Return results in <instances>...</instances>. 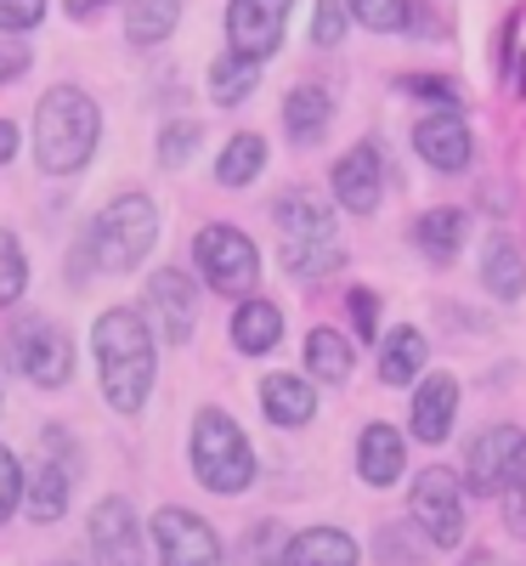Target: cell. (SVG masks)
Instances as JSON below:
<instances>
[{
    "label": "cell",
    "instance_id": "cell-1",
    "mask_svg": "<svg viewBox=\"0 0 526 566\" xmlns=\"http://www.w3.org/2000/svg\"><path fill=\"white\" fill-rule=\"evenodd\" d=\"M91 346H97V380L108 408L119 413H141L154 391V335H148V317H136L130 306H114L97 317L91 328Z\"/></svg>",
    "mask_w": 526,
    "mask_h": 566
},
{
    "label": "cell",
    "instance_id": "cell-2",
    "mask_svg": "<svg viewBox=\"0 0 526 566\" xmlns=\"http://www.w3.org/2000/svg\"><path fill=\"white\" fill-rule=\"evenodd\" d=\"M97 136H103V114L97 103L74 85L45 91L40 108H34V159L45 176H74L91 154H97Z\"/></svg>",
    "mask_w": 526,
    "mask_h": 566
},
{
    "label": "cell",
    "instance_id": "cell-3",
    "mask_svg": "<svg viewBox=\"0 0 526 566\" xmlns=\"http://www.w3.org/2000/svg\"><path fill=\"white\" fill-rule=\"evenodd\" d=\"M277 232H283V266L295 277H323L340 266V244H334V210L312 187L277 199Z\"/></svg>",
    "mask_w": 526,
    "mask_h": 566
},
{
    "label": "cell",
    "instance_id": "cell-4",
    "mask_svg": "<svg viewBox=\"0 0 526 566\" xmlns=\"http://www.w3.org/2000/svg\"><path fill=\"white\" fill-rule=\"evenodd\" d=\"M193 476L210 493H244L255 482V448L250 437L232 424V413L204 408L193 419Z\"/></svg>",
    "mask_w": 526,
    "mask_h": 566
},
{
    "label": "cell",
    "instance_id": "cell-5",
    "mask_svg": "<svg viewBox=\"0 0 526 566\" xmlns=\"http://www.w3.org/2000/svg\"><path fill=\"white\" fill-rule=\"evenodd\" d=\"M154 239H159V210L141 193H119L97 221H91V255H97L103 272H136L148 261Z\"/></svg>",
    "mask_w": 526,
    "mask_h": 566
},
{
    "label": "cell",
    "instance_id": "cell-6",
    "mask_svg": "<svg viewBox=\"0 0 526 566\" xmlns=\"http://www.w3.org/2000/svg\"><path fill=\"white\" fill-rule=\"evenodd\" d=\"M7 363L23 380H34L40 391H57L74 374V340L52 317H18V328L7 335Z\"/></svg>",
    "mask_w": 526,
    "mask_h": 566
},
{
    "label": "cell",
    "instance_id": "cell-7",
    "mask_svg": "<svg viewBox=\"0 0 526 566\" xmlns=\"http://www.w3.org/2000/svg\"><path fill=\"white\" fill-rule=\"evenodd\" d=\"M193 255H199V272L215 295H232V301H244L255 290V277H261V250L244 239L238 227L215 221V227H199V239H193Z\"/></svg>",
    "mask_w": 526,
    "mask_h": 566
},
{
    "label": "cell",
    "instance_id": "cell-8",
    "mask_svg": "<svg viewBox=\"0 0 526 566\" xmlns=\"http://www.w3.org/2000/svg\"><path fill=\"white\" fill-rule=\"evenodd\" d=\"M408 510H413V527L424 533L430 549H453L464 538V482L448 464L419 470L413 493H408Z\"/></svg>",
    "mask_w": 526,
    "mask_h": 566
},
{
    "label": "cell",
    "instance_id": "cell-9",
    "mask_svg": "<svg viewBox=\"0 0 526 566\" xmlns=\"http://www.w3.org/2000/svg\"><path fill=\"white\" fill-rule=\"evenodd\" d=\"M520 476H526V431H520V424H493V431H482L470 442L464 488L475 499H498Z\"/></svg>",
    "mask_w": 526,
    "mask_h": 566
},
{
    "label": "cell",
    "instance_id": "cell-10",
    "mask_svg": "<svg viewBox=\"0 0 526 566\" xmlns=\"http://www.w3.org/2000/svg\"><path fill=\"white\" fill-rule=\"evenodd\" d=\"M290 7L295 0H227V45L250 63H266L283 45Z\"/></svg>",
    "mask_w": 526,
    "mask_h": 566
},
{
    "label": "cell",
    "instance_id": "cell-11",
    "mask_svg": "<svg viewBox=\"0 0 526 566\" xmlns=\"http://www.w3.org/2000/svg\"><path fill=\"white\" fill-rule=\"evenodd\" d=\"M154 549H159V566H221V538L210 522L187 515L176 504L154 510Z\"/></svg>",
    "mask_w": 526,
    "mask_h": 566
},
{
    "label": "cell",
    "instance_id": "cell-12",
    "mask_svg": "<svg viewBox=\"0 0 526 566\" xmlns=\"http://www.w3.org/2000/svg\"><path fill=\"white\" fill-rule=\"evenodd\" d=\"M148 312H154L159 335L170 346H187V340H193V323H199V290H193V277H187V272H154Z\"/></svg>",
    "mask_w": 526,
    "mask_h": 566
},
{
    "label": "cell",
    "instance_id": "cell-13",
    "mask_svg": "<svg viewBox=\"0 0 526 566\" xmlns=\"http://www.w3.org/2000/svg\"><path fill=\"white\" fill-rule=\"evenodd\" d=\"M334 199H340L351 216H374L379 210V193H386V170H379V148L374 142H357V148L334 165Z\"/></svg>",
    "mask_w": 526,
    "mask_h": 566
},
{
    "label": "cell",
    "instance_id": "cell-14",
    "mask_svg": "<svg viewBox=\"0 0 526 566\" xmlns=\"http://www.w3.org/2000/svg\"><path fill=\"white\" fill-rule=\"evenodd\" d=\"M413 148H419V159L430 170H464L470 154H475V142H470V125L453 108H442V114H424L413 125Z\"/></svg>",
    "mask_w": 526,
    "mask_h": 566
},
{
    "label": "cell",
    "instance_id": "cell-15",
    "mask_svg": "<svg viewBox=\"0 0 526 566\" xmlns=\"http://www.w3.org/2000/svg\"><path fill=\"white\" fill-rule=\"evenodd\" d=\"M459 419V380L453 374H424L419 391H413V413H408V431L419 442H448Z\"/></svg>",
    "mask_w": 526,
    "mask_h": 566
},
{
    "label": "cell",
    "instance_id": "cell-16",
    "mask_svg": "<svg viewBox=\"0 0 526 566\" xmlns=\"http://www.w3.org/2000/svg\"><path fill=\"white\" fill-rule=\"evenodd\" d=\"M91 544H97L103 566H141V538H136V515L125 499H103L91 510Z\"/></svg>",
    "mask_w": 526,
    "mask_h": 566
},
{
    "label": "cell",
    "instance_id": "cell-17",
    "mask_svg": "<svg viewBox=\"0 0 526 566\" xmlns=\"http://www.w3.org/2000/svg\"><path fill=\"white\" fill-rule=\"evenodd\" d=\"M74 476H80L74 453H52V459H45V464H40V476H34V488L23 493V510H29V522H40V527L63 522V510H69V493H74Z\"/></svg>",
    "mask_w": 526,
    "mask_h": 566
},
{
    "label": "cell",
    "instance_id": "cell-18",
    "mask_svg": "<svg viewBox=\"0 0 526 566\" xmlns=\"http://www.w3.org/2000/svg\"><path fill=\"white\" fill-rule=\"evenodd\" d=\"M402 464H408V448H402V431L397 424H368V431L357 437V476L368 488H391L402 476Z\"/></svg>",
    "mask_w": 526,
    "mask_h": 566
},
{
    "label": "cell",
    "instance_id": "cell-19",
    "mask_svg": "<svg viewBox=\"0 0 526 566\" xmlns=\"http://www.w3.org/2000/svg\"><path fill=\"white\" fill-rule=\"evenodd\" d=\"M261 408H266L272 424L295 431V424H312V413H317V391L301 380V374H266V380H261Z\"/></svg>",
    "mask_w": 526,
    "mask_h": 566
},
{
    "label": "cell",
    "instance_id": "cell-20",
    "mask_svg": "<svg viewBox=\"0 0 526 566\" xmlns=\"http://www.w3.org/2000/svg\"><path fill=\"white\" fill-rule=\"evenodd\" d=\"M283 566H357V538L340 527H306L283 544Z\"/></svg>",
    "mask_w": 526,
    "mask_h": 566
},
{
    "label": "cell",
    "instance_id": "cell-21",
    "mask_svg": "<svg viewBox=\"0 0 526 566\" xmlns=\"http://www.w3.org/2000/svg\"><path fill=\"white\" fill-rule=\"evenodd\" d=\"M482 283L493 301H520L526 295V255L515 250V239H504V232H493L487 250H482Z\"/></svg>",
    "mask_w": 526,
    "mask_h": 566
},
{
    "label": "cell",
    "instance_id": "cell-22",
    "mask_svg": "<svg viewBox=\"0 0 526 566\" xmlns=\"http://www.w3.org/2000/svg\"><path fill=\"white\" fill-rule=\"evenodd\" d=\"M277 340H283V312L272 301H250L244 295V306L232 312V346L244 357H266Z\"/></svg>",
    "mask_w": 526,
    "mask_h": 566
},
{
    "label": "cell",
    "instance_id": "cell-23",
    "mask_svg": "<svg viewBox=\"0 0 526 566\" xmlns=\"http://www.w3.org/2000/svg\"><path fill=\"white\" fill-rule=\"evenodd\" d=\"M424 357H430V346H424V335L419 328H391L386 340H379V380L386 386H413L419 374H424Z\"/></svg>",
    "mask_w": 526,
    "mask_h": 566
},
{
    "label": "cell",
    "instance_id": "cell-24",
    "mask_svg": "<svg viewBox=\"0 0 526 566\" xmlns=\"http://www.w3.org/2000/svg\"><path fill=\"white\" fill-rule=\"evenodd\" d=\"M464 232H470V216L464 210H424L419 221H413V244L430 255V261H453L459 250H464Z\"/></svg>",
    "mask_w": 526,
    "mask_h": 566
},
{
    "label": "cell",
    "instance_id": "cell-25",
    "mask_svg": "<svg viewBox=\"0 0 526 566\" xmlns=\"http://www.w3.org/2000/svg\"><path fill=\"white\" fill-rule=\"evenodd\" d=\"M334 119V97L323 85H295L290 97H283V125H290L295 142H317Z\"/></svg>",
    "mask_w": 526,
    "mask_h": 566
},
{
    "label": "cell",
    "instance_id": "cell-26",
    "mask_svg": "<svg viewBox=\"0 0 526 566\" xmlns=\"http://www.w3.org/2000/svg\"><path fill=\"white\" fill-rule=\"evenodd\" d=\"M176 18H181V0H125V40L159 45V40H170Z\"/></svg>",
    "mask_w": 526,
    "mask_h": 566
},
{
    "label": "cell",
    "instance_id": "cell-27",
    "mask_svg": "<svg viewBox=\"0 0 526 566\" xmlns=\"http://www.w3.org/2000/svg\"><path fill=\"white\" fill-rule=\"evenodd\" d=\"M261 170H266V142L255 130H238L221 148V159H215V181L221 187H250Z\"/></svg>",
    "mask_w": 526,
    "mask_h": 566
},
{
    "label": "cell",
    "instance_id": "cell-28",
    "mask_svg": "<svg viewBox=\"0 0 526 566\" xmlns=\"http://www.w3.org/2000/svg\"><path fill=\"white\" fill-rule=\"evenodd\" d=\"M255 85H261V63H250V57L227 52V57L210 63V97H215L221 108H238Z\"/></svg>",
    "mask_w": 526,
    "mask_h": 566
},
{
    "label": "cell",
    "instance_id": "cell-29",
    "mask_svg": "<svg viewBox=\"0 0 526 566\" xmlns=\"http://www.w3.org/2000/svg\"><path fill=\"white\" fill-rule=\"evenodd\" d=\"M306 368H312V380L340 386L351 374V340L334 335V328H312V335H306Z\"/></svg>",
    "mask_w": 526,
    "mask_h": 566
},
{
    "label": "cell",
    "instance_id": "cell-30",
    "mask_svg": "<svg viewBox=\"0 0 526 566\" xmlns=\"http://www.w3.org/2000/svg\"><path fill=\"white\" fill-rule=\"evenodd\" d=\"M346 12H351L362 29H374V34H397V29H408V18H413L408 0H346Z\"/></svg>",
    "mask_w": 526,
    "mask_h": 566
},
{
    "label": "cell",
    "instance_id": "cell-31",
    "mask_svg": "<svg viewBox=\"0 0 526 566\" xmlns=\"http://www.w3.org/2000/svg\"><path fill=\"white\" fill-rule=\"evenodd\" d=\"M23 283H29V255L12 232H0V306H12L23 295Z\"/></svg>",
    "mask_w": 526,
    "mask_h": 566
},
{
    "label": "cell",
    "instance_id": "cell-32",
    "mask_svg": "<svg viewBox=\"0 0 526 566\" xmlns=\"http://www.w3.org/2000/svg\"><path fill=\"white\" fill-rule=\"evenodd\" d=\"M283 527L277 522H261L255 533H250V544H244V566H283Z\"/></svg>",
    "mask_w": 526,
    "mask_h": 566
},
{
    "label": "cell",
    "instance_id": "cell-33",
    "mask_svg": "<svg viewBox=\"0 0 526 566\" xmlns=\"http://www.w3.org/2000/svg\"><path fill=\"white\" fill-rule=\"evenodd\" d=\"M193 148H199V125L176 119V125H165V136H159V165L176 170V165H187V154H193Z\"/></svg>",
    "mask_w": 526,
    "mask_h": 566
},
{
    "label": "cell",
    "instance_id": "cell-34",
    "mask_svg": "<svg viewBox=\"0 0 526 566\" xmlns=\"http://www.w3.org/2000/svg\"><path fill=\"white\" fill-rule=\"evenodd\" d=\"M346 40V0H317L312 12V45H340Z\"/></svg>",
    "mask_w": 526,
    "mask_h": 566
},
{
    "label": "cell",
    "instance_id": "cell-35",
    "mask_svg": "<svg viewBox=\"0 0 526 566\" xmlns=\"http://www.w3.org/2000/svg\"><path fill=\"white\" fill-rule=\"evenodd\" d=\"M18 504H23V470L12 448H0V522H12Z\"/></svg>",
    "mask_w": 526,
    "mask_h": 566
},
{
    "label": "cell",
    "instance_id": "cell-36",
    "mask_svg": "<svg viewBox=\"0 0 526 566\" xmlns=\"http://www.w3.org/2000/svg\"><path fill=\"white\" fill-rule=\"evenodd\" d=\"M45 18V0H0V29L7 34H23Z\"/></svg>",
    "mask_w": 526,
    "mask_h": 566
},
{
    "label": "cell",
    "instance_id": "cell-37",
    "mask_svg": "<svg viewBox=\"0 0 526 566\" xmlns=\"http://www.w3.org/2000/svg\"><path fill=\"white\" fill-rule=\"evenodd\" d=\"M351 323H357V340H379V301H374V290H351Z\"/></svg>",
    "mask_w": 526,
    "mask_h": 566
},
{
    "label": "cell",
    "instance_id": "cell-38",
    "mask_svg": "<svg viewBox=\"0 0 526 566\" xmlns=\"http://www.w3.org/2000/svg\"><path fill=\"white\" fill-rule=\"evenodd\" d=\"M402 91H408V97H430V103H448V108L459 103V91H453L448 80H436V74H408V80H402Z\"/></svg>",
    "mask_w": 526,
    "mask_h": 566
},
{
    "label": "cell",
    "instance_id": "cell-39",
    "mask_svg": "<svg viewBox=\"0 0 526 566\" xmlns=\"http://www.w3.org/2000/svg\"><path fill=\"white\" fill-rule=\"evenodd\" d=\"M498 499H504V522H509L515 533H526V476H520V482H509Z\"/></svg>",
    "mask_w": 526,
    "mask_h": 566
},
{
    "label": "cell",
    "instance_id": "cell-40",
    "mask_svg": "<svg viewBox=\"0 0 526 566\" xmlns=\"http://www.w3.org/2000/svg\"><path fill=\"white\" fill-rule=\"evenodd\" d=\"M29 69V45H0V85Z\"/></svg>",
    "mask_w": 526,
    "mask_h": 566
},
{
    "label": "cell",
    "instance_id": "cell-41",
    "mask_svg": "<svg viewBox=\"0 0 526 566\" xmlns=\"http://www.w3.org/2000/svg\"><path fill=\"white\" fill-rule=\"evenodd\" d=\"M18 154V125H7V119H0V165H7Z\"/></svg>",
    "mask_w": 526,
    "mask_h": 566
},
{
    "label": "cell",
    "instance_id": "cell-42",
    "mask_svg": "<svg viewBox=\"0 0 526 566\" xmlns=\"http://www.w3.org/2000/svg\"><path fill=\"white\" fill-rule=\"evenodd\" d=\"M97 7H103V0H63L69 18H97Z\"/></svg>",
    "mask_w": 526,
    "mask_h": 566
},
{
    "label": "cell",
    "instance_id": "cell-43",
    "mask_svg": "<svg viewBox=\"0 0 526 566\" xmlns=\"http://www.w3.org/2000/svg\"><path fill=\"white\" fill-rule=\"evenodd\" d=\"M52 566H85V560H52Z\"/></svg>",
    "mask_w": 526,
    "mask_h": 566
}]
</instances>
